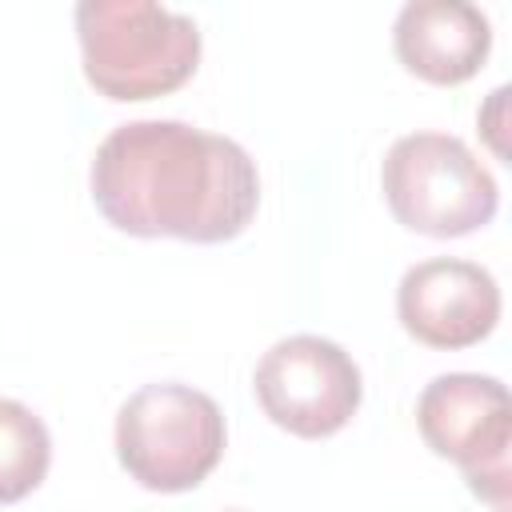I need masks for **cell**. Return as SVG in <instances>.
I'll return each instance as SVG.
<instances>
[{"instance_id":"cell-1","label":"cell","mask_w":512,"mask_h":512,"mask_svg":"<svg viewBox=\"0 0 512 512\" xmlns=\"http://www.w3.org/2000/svg\"><path fill=\"white\" fill-rule=\"evenodd\" d=\"M92 200L128 236L192 244L236 240L260 208L256 160L220 132L184 120H128L92 156Z\"/></svg>"},{"instance_id":"cell-4","label":"cell","mask_w":512,"mask_h":512,"mask_svg":"<svg viewBox=\"0 0 512 512\" xmlns=\"http://www.w3.org/2000/svg\"><path fill=\"white\" fill-rule=\"evenodd\" d=\"M384 200L392 216L420 236L456 240L484 228L500 208L496 176L476 152L448 132L400 136L380 168Z\"/></svg>"},{"instance_id":"cell-3","label":"cell","mask_w":512,"mask_h":512,"mask_svg":"<svg viewBox=\"0 0 512 512\" xmlns=\"http://www.w3.org/2000/svg\"><path fill=\"white\" fill-rule=\"evenodd\" d=\"M224 412L192 384H144L116 412V460L148 492H188L224 456Z\"/></svg>"},{"instance_id":"cell-2","label":"cell","mask_w":512,"mask_h":512,"mask_svg":"<svg viewBox=\"0 0 512 512\" xmlns=\"http://www.w3.org/2000/svg\"><path fill=\"white\" fill-rule=\"evenodd\" d=\"M84 80L120 104L176 92L200 68V28L192 16L152 0L76 4Z\"/></svg>"},{"instance_id":"cell-6","label":"cell","mask_w":512,"mask_h":512,"mask_svg":"<svg viewBox=\"0 0 512 512\" xmlns=\"http://www.w3.org/2000/svg\"><path fill=\"white\" fill-rule=\"evenodd\" d=\"M252 388L264 416L300 440H324L340 432L364 396L356 360L336 340L312 332L276 340L260 356Z\"/></svg>"},{"instance_id":"cell-5","label":"cell","mask_w":512,"mask_h":512,"mask_svg":"<svg viewBox=\"0 0 512 512\" xmlns=\"http://www.w3.org/2000/svg\"><path fill=\"white\" fill-rule=\"evenodd\" d=\"M416 424L424 444L456 460L468 488L508 512V448H512V408L508 388L496 376L480 372H444L424 384L416 400Z\"/></svg>"},{"instance_id":"cell-9","label":"cell","mask_w":512,"mask_h":512,"mask_svg":"<svg viewBox=\"0 0 512 512\" xmlns=\"http://www.w3.org/2000/svg\"><path fill=\"white\" fill-rule=\"evenodd\" d=\"M52 464V436L44 420L20 404L0 400V504H16L36 492Z\"/></svg>"},{"instance_id":"cell-7","label":"cell","mask_w":512,"mask_h":512,"mask_svg":"<svg viewBox=\"0 0 512 512\" xmlns=\"http://www.w3.org/2000/svg\"><path fill=\"white\" fill-rule=\"evenodd\" d=\"M396 316L428 348H472L500 320V284L472 260L432 256L400 276Z\"/></svg>"},{"instance_id":"cell-8","label":"cell","mask_w":512,"mask_h":512,"mask_svg":"<svg viewBox=\"0 0 512 512\" xmlns=\"http://www.w3.org/2000/svg\"><path fill=\"white\" fill-rule=\"evenodd\" d=\"M400 64L428 84H464L492 48L488 16L468 0H408L392 24Z\"/></svg>"}]
</instances>
